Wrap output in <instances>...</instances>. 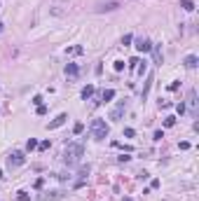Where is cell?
Returning a JSON list of instances; mask_svg holds the SVG:
<instances>
[{
	"label": "cell",
	"mask_w": 199,
	"mask_h": 201,
	"mask_svg": "<svg viewBox=\"0 0 199 201\" xmlns=\"http://www.w3.org/2000/svg\"><path fill=\"white\" fill-rule=\"evenodd\" d=\"M136 49H138V52H152V42L145 40V37H138V40H136Z\"/></svg>",
	"instance_id": "obj_6"
},
{
	"label": "cell",
	"mask_w": 199,
	"mask_h": 201,
	"mask_svg": "<svg viewBox=\"0 0 199 201\" xmlns=\"http://www.w3.org/2000/svg\"><path fill=\"white\" fill-rule=\"evenodd\" d=\"M2 28H5V24H2V21H0V33H2Z\"/></svg>",
	"instance_id": "obj_31"
},
{
	"label": "cell",
	"mask_w": 199,
	"mask_h": 201,
	"mask_svg": "<svg viewBox=\"0 0 199 201\" xmlns=\"http://www.w3.org/2000/svg\"><path fill=\"white\" fill-rule=\"evenodd\" d=\"M124 136L126 138H134V136H136V131H134V129H124Z\"/></svg>",
	"instance_id": "obj_24"
},
{
	"label": "cell",
	"mask_w": 199,
	"mask_h": 201,
	"mask_svg": "<svg viewBox=\"0 0 199 201\" xmlns=\"http://www.w3.org/2000/svg\"><path fill=\"white\" fill-rule=\"evenodd\" d=\"M84 148L80 143H70L68 148H66V152H63V164L66 166H75L80 161V157H82Z\"/></svg>",
	"instance_id": "obj_1"
},
{
	"label": "cell",
	"mask_w": 199,
	"mask_h": 201,
	"mask_svg": "<svg viewBox=\"0 0 199 201\" xmlns=\"http://www.w3.org/2000/svg\"><path fill=\"white\" fill-rule=\"evenodd\" d=\"M180 7H183L185 12H192L194 10V2H192V0H180Z\"/></svg>",
	"instance_id": "obj_14"
},
{
	"label": "cell",
	"mask_w": 199,
	"mask_h": 201,
	"mask_svg": "<svg viewBox=\"0 0 199 201\" xmlns=\"http://www.w3.org/2000/svg\"><path fill=\"white\" fill-rule=\"evenodd\" d=\"M94 84H87V87H84V89H82V98L84 101H87V98H91V96H94Z\"/></svg>",
	"instance_id": "obj_13"
},
{
	"label": "cell",
	"mask_w": 199,
	"mask_h": 201,
	"mask_svg": "<svg viewBox=\"0 0 199 201\" xmlns=\"http://www.w3.org/2000/svg\"><path fill=\"white\" fill-rule=\"evenodd\" d=\"M199 58L194 56V54H190V56H185V68H197Z\"/></svg>",
	"instance_id": "obj_11"
},
{
	"label": "cell",
	"mask_w": 199,
	"mask_h": 201,
	"mask_svg": "<svg viewBox=\"0 0 199 201\" xmlns=\"http://www.w3.org/2000/svg\"><path fill=\"white\" fill-rule=\"evenodd\" d=\"M77 75H80L77 63H68V66H66V77H68V79H77Z\"/></svg>",
	"instance_id": "obj_7"
},
{
	"label": "cell",
	"mask_w": 199,
	"mask_h": 201,
	"mask_svg": "<svg viewBox=\"0 0 199 201\" xmlns=\"http://www.w3.org/2000/svg\"><path fill=\"white\" fill-rule=\"evenodd\" d=\"M164 126H166V129L176 126V117H166V119H164Z\"/></svg>",
	"instance_id": "obj_19"
},
{
	"label": "cell",
	"mask_w": 199,
	"mask_h": 201,
	"mask_svg": "<svg viewBox=\"0 0 199 201\" xmlns=\"http://www.w3.org/2000/svg\"><path fill=\"white\" fill-rule=\"evenodd\" d=\"M134 42V35H131V33H126L124 37H122V45H131Z\"/></svg>",
	"instance_id": "obj_21"
},
{
	"label": "cell",
	"mask_w": 199,
	"mask_h": 201,
	"mask_svg": "<svg viewBox=\"0 0 199 201\" xmlns=\"http://www.w3.org/2000/svg\"><path fill=\"white\" fill-rule=\"evenodd\" d=\"M176 110H178V115H185V103H178V105H176Z\"/></svg>",
	"instance_id": "obj_26"
},
{
	"label": "cell",
	"mask_w": 199,
	"mask_h": 201,
	"mask_svg": "<svg viewBox=\"0 0 199 201\" xmlns=\"http://www.w3.org/2000/svg\"><path fill=\"white\" fill-rule=\"evenodd\" d=\"M66 119H68V115H66V112H61V115H59L56 119H54V122H49V124H47V129L52 131V129H59V126H63V124H66Z\"/></svg>",
	"instance_id": "obj_5"
},
{
	"label": "cell",
	"mask_w": 199,
	"mask_h": 201,
	"mask_svg": "<svg viewBox=\"0 0 199 201\" xmlns=\"http://www.w3.org/2000/svg\"><path fill=\"white\" fill-rule=\"evenodd\" d=\"M117 7H120V0H108V2H99V5H96V12L103 14V12H113V10H117Z\"/></svg>",
	"instance_id": "obj_4"
},
{
	"label": "cell",
	"mask_w": 199,
	"mask_h": 201,
	"mask_svg": "<svg viewBox=\"0 0 199 201\" xmlns=\"http://www.w3.org/2000/svg\"><path fill=\"white\" fill-rule=\"evenodd\" d=\"M108 133H110V126L105 124V119H94V122H91V136H94L96 140H103Z\"/></svg>",
	"instance_id": "obj_2"
},
{
	"label": "cell",
	"mask_w": 199,
	"mask_h": 201,
	"mask_svg": "<svg viewBox=\"0 0 199 201\" xmlns=\"http://www.w3.org/2000/svg\"><path fill=\"white\" fill-rule=\"evenodd\" d=\"M164 138V131H155V140H162Z\"/></svg>",
	"instance_id": "obj_30"
},
{
	"label": "cell",
	"mask_w": 199,
	"mask_h": 201,
	"mask_svg": "<svg viewBox=\"0 0 199 201\" xmlns=\"http://www.w3.org/2000/svg\"><path fill=\"white\" fill-rule=\"evenodd\" d=\"M150 84H152V75H148V82H145V87H143V98H145L148 91H150Z\"/></svg>",
	"instance_id": "obj_18"
},
{
	"label": "cell",
	"mask_w": 199,
	"mask_h": 201,
	"mask_svg": "<svg viewBox=\"0 0 199 201\" xmlns=\"http://www.w3.org/2000/svg\"><path fill=\"white\" fill-rule=\"evenodd\" d=\"M101 98H103L105 103H108V101H113V98H115V89H105V91H103V96H101Z\"/></svg>",
	"instance_id": "obj_15"
},
{
	"label": "cell",
	"mask_w": 199,
	"mask_h": 201,
	"mask_svg": "<svg viewBox=\"0 0 199 201\" xmlns=\"http://www.w3.org/2000/svg\"><path fill=\"white\" fill-rule=\"evenodd\" d=\"M82 131H84V124H82V122H77V124L73 126V133H82Z\"/></svg>",
	"instance_id": "obj_23"
},
{
	"label": "cell",
	"mask_w": 199,
	"mask_h": 201,
	"mask_svg": "<svg viewBox=\"0 0 199 201\" xmlns=\"http://www.w3.org/2000/svg\"><path fill=\"white\" fill-rule=\"evenodd\" d=\"M188 103H190V115H197V91H190L188 94Z\"/></svg>",
	"instance_id": "obj_9"
},
{
	"label": "cell",
	"mask_w": 199,
	"mask_h": 201,
	"mask_svg": "<svg viewBox=\"0 0 199 201\" xmlns=\"http://www.w3.org/2000/svg\"><path fill=\"white\" fill-rule=\"evenodd\" d=\"M33 103H35V105H42V96H40V94L33 96Z\"/></svg>",
	"instance_id": "obj_27"
},
{
	"label": "cell",
	"mask_w": 199,
	"mask_h": 201,
	"mask_svg": "<svg viewBox=\"0 0 199 201\" xmlns=\"http://www.w3.org/2000/svg\"><path fill=\"white\" fill-rule=\"evenodd\" d=\"M0 178H2V171H0Z\"/></svg>",
	"instance_id": "obj_32"
},
{
	"label": "cell",
	"mask_w": 199,
	"mask_h": 201,
	"mask_svg": "<svg viewBox=\"0 0 199 201\" xmlns=\"http://www.w3.org/2000/svg\"><path fill=\"white\" fill-rule=\"evenodd\" d=\"M115 70L120 73V70H124V61H115Z\"/></svg>",
	"instance_id": "obj_25"
},
{
	"label": "cell",
	"mask_w": 199,
	"mask_h": 201,
	"mask_svg": "<svg viewBox=\"0 0 199 201\" xmlns=\"http://www.w3.org/2000/svg\"><path fill=\"white\" fill-rule=\"evenodd\" d=\"M82 52H84L82 45H73V47L66 49V54H68V56H77V54H82Z\"/></svg>",
	"instance_id": "obj_12"
},
{
	"label": "cell",
	"mask_w": 199,
	"mask_h": 201,
	"mask_svg": "<svg viewBox=\"0 0 199 201\" xmlns=\"http://www.w3.org/2000/svg\"><path fill=\"white\" fill-rule=\"evenodd\" d=\"M16 199H19V201H31V196H28V192H19Z\"/></svg>",
	"instance_id": "obj_22"
},
{
	"label": "cell",
	"mask_w": 199,
	"mask_h": 201,
	"mask_svg": "<svg viewBox=\"0 0 199 201\" xmlns=\"http://www.w3.org/2000/svg\"><path fill=\"white\" fill-rule=\"evenodd\" d=\"M56 199H61V192H47L40 196V201H56Z\"/></svg>",
	"instance_id": "obj_10"
},
{
	"label": "cell",
	"mask_w": 199,
	"mask_h": 201,
	"mask_svg": "<svg viewBox=\"0 0 199 201\" xmlns=\"http://www.w3.org/2000/svg\"><path fill=\"white\" fill-rule=\"evenodd\" d=\"M152 52H155V63H162V52H159V47L152 45Z\"/></svg>",
	"instance_id": "obj_17"
},
{
	"label": "cell",
	"mask_w": 199,
	"mask_h": 201,
	"mask_svg": "<svg viewBox=\"0 0 199 201\" xmlns=\"http://www.w3.org/2000/svg\"><path fill=\"white\" fill-rule=\"evenodd\" d=\"M124 110H126V103H124V101H120V103H117V108L110 112V119H120V117L124 115Z\"/></svg>",
	"instance_id": "obj_8"
},
{
	"label": "cell",
	"mask_w": 199,
	"mask_h": 201,
	"mask_svg": "<svg viewBox=\"0 0 199 201\" xmlns=\"http://www.w3.org/2000/svg\"><path fill=\"white\" fill-rule=\"evenodd\" d=\"M24 164H26V157H24V152H19V150L7 157V166H10V169H14V166H24Z\"/></svg>",
	"instance_id": "obj_3"
},
{
	"label": "cell",
	"mask_w": 199,
	"mask_h": 201,
	"mask_svg": "<svg viewBox=\"0 0 199 201\" xmlns=\"http://www.w3.org/2000/svg\"><path fill=\"white\" fill-rule=\"evenodd\" d=\"M138 63H141V61H138V56H134V58H129V70L131 73H134V70L138 68Z\"/></svg>",
	"instance_id": "obj_16"
},
{
	"label": "cell",
	"mask_w": 199,
	"mask_h": 201,
	"mask_svg": "<svg viewBox=\"0 0 199 201\" xmlns=\"http://www.w3.org/2000/svg\"><path fill=\"white\" fill-rule=\"evenodd\" d=\"M38 148H40V150H47V148H49V140H42V143H38Z\"/></svg>",
	"instance_id": "obj_28"
},
{
	"label": "cell",
	"mask_w": 199,
	"mask_h": 201,
	"mask_svg": "<svg viewBox=\"0 0 199 201\" xmlns=\"http://www.w3.org/2000/svg\"><path fill=\"white\" fill-rule=\"evenodd\" d=\"M26 148H28V152H31V150H35V148H38V140H35V138H28Z\"/></svg>",
	"instance_id": "obj_20"
},
{
	"label": "cell",
	"mask_w": 199,
	"mask_h": 201,
	"mask_svg": "<svg viewBox=\"0 0 199 201\" xmlns=\"http://www.w3.org/2000/svg\"><path fill=\"white\" fill-rule=\"evenodd\" d=\"M42 185H45V180L38 178V180H35V190H42Z\"/></svg>",
	"instance_id": "obj_29"
}]
</instances>
